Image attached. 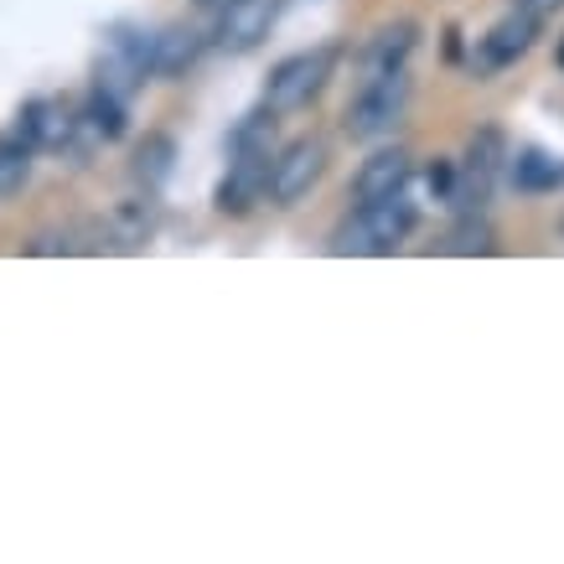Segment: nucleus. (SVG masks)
Masks as SVG:
<instances>
[{"mask_svg": "<svg viewBox=\"0 0 564 564\" xmlns=\"http://www.w3.org/2000/svg\"><path fill=\"white\" fill-rule=\"evenodd\" d=\"M560 63H564V47H560Z\"/></svg>", "mask_w": 564, "mask_h": 564, "instance_id": "aec40b11", "label": "nucleus"}, {"mask_svg": "<svg viewBox=\"0 0 564 564\" xmlns=\"http://www.w3.org/2000/svg\"><path fill=\"white\" fill-rule=\"evenodd\" d=\"M203 11H223V6H234V0H197Z\"/></svg>", "mask_w": 564, "mask_h": 564, "instance_id": "6ab92c4d", "label": "nucleus"}, {"mask_svg": "<svg viewBox=\"0 0 564 564\" xmlns=\"http://www.w3.org/2000/svg\"><path fill=\"white\" fill-rule=\"evenodd\" d=\"M414 203H404V192L393 197H378V203H362L352 218L337 228L332 239V254H389L414 234Z\"/></svg>", "mask_w": 564, "mask_h": 564, "instance_id": "f257e3e1", "label": "nucleus"}, {"mask_svg": "<svg viewBox=\"0 0 564 564\" xmlns=\"http://www.w3.org/2000/svg\"><path fill=\"white\" fill-rule=\"evenodd\" d=\"M280 11V0H234L218 11V47L223 52H254L270 36V21Z\"/></svg>", "mask_w": 564, "mask_h": 564, "instance_id": "423d86ee", "label": "nucleus"}, {"mask_svg": "<svg viewBox=\"0 0 564 564\" xmlns=\"http://www.w3.org/2000/svg\"><path fill=\"white\" fill-rule=\"evenodd\" d=\"M326 172V145L322 140H291L280 155H270V176H264V192H270V203L291 207L301 203Z\"/></svg>", "mask_w": 564, "mask_h": 564, "instance_id": "20e7f679", "label": "nucleus"}, {"mask_svg": "<svg viewBox=\"0 0 564 564\" xmlns=\"http://www.w3.org/2000/svg\"><path fill=\"white\" fill-rule=\"evenodd\" d=\"M560 234H564V218H560Z\"/></svg>", "mask_w": 564, "mask_h": 564, "instance_id": "412c9836", "label": "nucleus"}, {"mask_svg": "<svg viewBox=\"0 0 564 564\" xmlns=\"http://www.w3.org/2000/svg\"><path fill=\"white\" fill-rule=\"evenodd\" d=\"M508 161H513V187L518 192H554V187H564V161L560 155L518 151V155H508Z\"/></svg>", "mask_w": 564, "mask_h": 564, "instance_id": "f8f14e48", "label": "nucleus"}, {"mask_svg": "<svg viewBox=\"0 0 564 564\" xmlns=\"http://www.w3.org/2000/svg\"><path fill=\"white\" fill-rule=\"evenodd\" d=\"M197 52H203V32H197V26H166L151 47V73L182 78V73L197 63Z\"/></svg>", "mask_w": 564, "mask_h": 564, "instance_id": "9d476101", "label": "nucleus"}, {"mask_svg": "<svg viewBox=\"0 0 564 564\" xmlns=\"http://www.w3.org/2000/svg\"><path fill=\"white\" fill-rule=\"evenodd\" d=\"M32 176V145L21 140H0V197H17Z\"/></svg>", "mask_w": 564, "mask_h": 564, "instance_id": "4468645a", "label": "nucleus"}, {"mask_svg": "<svg viewBox=\"0 0 564 564\" xmlns=\"http://www.w3.org/2000/svg\"><path fill=\"white\" fill-rule=\"evenodd\" d=\"M502 166H508V140H502V130H477L471 135V145H466V161H462V176H456V192H451V203L456 207H481L487 203V192H492V182L502 176Z\"/></svg>", "mask_w": 564, "mask_h": 564, "instance_id": "39448f33", "label": "nucleus"}, {"mask_svg": "<svg viewBox=\"0 0 564 564\" xmlns=\"http://www.w3.org/2000/svg\"><path fill=\"white\" fill-rule=\"evenodd\" d=\"M73 124L78 120H68V109H63V104L32 99L26 109H21V120H17V140L21 145H32V151H57V145H68L73 140Z\"/></svg>", "mask_w": 564, "mask_h": 564, "instance_id": "6e6552de", "label": "nucleus"}, {"mask_svg": "<svg viewBox=\"0 0 564 564\" xmlns=\"http://www.w3.org/2000/svg\"><path fill=\"white\" fill-rule=\"evenodd\" d=\"M430 192L451 203V192H456V166H451V161H435V166H430Z\"/></svg>", "mask_w": 564, "mask_h": 564, "instance_id": "f3484780", "label": "nucleus"}, {"mask_svg": "<svg viewBox=\"0 0 564 564\" xmlns=\"http://www.w3.org/2000/svg\"><path fill=\"white\" fill-rule=\"evenodd\" d=\"M88 124H94V135L120 140L124 135V94L94 84V94H88Z\"/></svg>", "mask_w": 564, "mask_h": 564, "instance_id": "ddd939ff", "label": "nucleus"}, {"mask_svg": "<svg viewBox=\"0 0 564 564\" xmlns=\"http://www.w3.org/2000/svg\"><path fill=\"white\" fill-rule=\"evenodd\" d=\"M410 182V151H399V145H383L362 161V172L352 176V203H378V197H393V192H404Z\"/></svg>", "mask_w": 564, "mask_h": 564, "instance_id": "0eeeda50", "label": "nucleus"}, {"mask_svg": "<svg viewBox=\"0 0 564 564\" xmlns=\"http://www.w3.org/2000/svg\"><path fill=\"white\" fill-rule=\"evenodd\" d=\"M445 249L451 254H492V228H487V218H477V207L466 213L456 228H451V239H445Z\"/></svg>", "mask_w": 564, "mask_h": 564, "instance_id": "2eb2a0df", "label": "nucleus"}, {"mask_svg": "<svg viewBox=\"0 0 564 564\" xmlns=\"http://www.w3.org/2000/svg\"><path fill=\"white\" fill-rule=\"evenodd\" d=\"M172 155H176V145L166 135H151L140 145V176H145V187H161L172 176Z\"/></svg>", "mask_w": 564, "mask_h": 564, "instance_id": "dca6fc26", "label": "nucleus"}, {"mask_svg": "<svg viewBox=\"0 0 564 564\" xmlns=\"http://www.w3.org/2000/svg\"><path fill=\"white\" fill-rule=\"evenodd\" d=\"M332 63H337V52L322 47V52H301V57H285L280 68L270 73V88H264V104H270L274 115H291V109H306L322 84L332 78Z\"/></svg>", "mask_w": 564, "mask_h": 564, "instance_id": "7ed1b4c3", "label": "nucleus"}, {"mask_svg": "<svg viewBox=\"0 0 564 564\" xmlns=\"http://www.w3.org/2000/svg\"><path fill=\"white\" fill-rule=\"evenodd\" d=\"M404 104H410V73L404 68L368 78V88H362L358 99H352V109H347V135L352 140L389 135L393 124H399V115H404Z\"/></svg>", "mask_w": 564, "mask_h": 564, "instance_id": "f03ea898", "label": "nucleus"}, {"mask_svg": "<svg viewBox=\"0 0 564 564\" xmlns=\"http://www.w3.org/2000/svg\"><path fill=\"white\" fill-rule=\"evenodd\" d=\"M414 42H420V26H414V21H393V26H383V32L368 42V78H378V73H399L404 63H410Z\"/></svg>", "mask_w": 564, "mask_h": 564, "instance_id": "9b49d317", "label": "nucleus"}, {"mask_svg": "<svg viewBox=\"0 0 564 564\" xmlns=\"http://www.w3.org/2000/svg\"><path fill=\"white\" fill-rule=\"evenodd\" d=\"M533 36H539V17H529V11L518 6L513 17H502L492 32H487L481 52H487V63H492V68H502V63H513V57H523V52L533 47Z\"/></svg>", "mask_w": 564, "mask_h": 564, "instance_id": "1a4fd4ad", "label": "nucleus"}, {"mask_svg": "<svg viewBox=\"0 0 564 564\" xmlns=\"http://www.w3.org/2000/svg\"><path fill=\"white\" fill-rule=\"evenodd\" d=\"M518 6H523V11H529V17H554V11H564V0H518Z\"/></svg>", "mask_w": 564, "mask_h": 564, "instance_id": "a211bd4d", "label": "nucleus"}]
</instances>
